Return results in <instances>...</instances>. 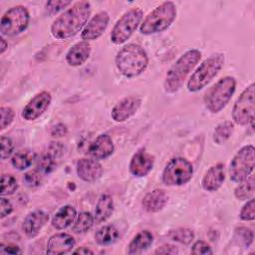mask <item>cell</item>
Wrapping results in <instances>:
<instances>
[{
    "mask_svg": "<svg viewBox=\"0 0 255 255\" xmlns=\"http://www.w3.org/2000/svg\"><path fill=\"white\" fill-rule=\"evenodd\" d=\"M114 212V200L109 194H102L98 199L95 209V222L102 223L108 220Z\"/></svg>",
    "mask_w": 255,
    "mask_h": 255,
    "instance_id": "d4e9b609",
    "label": "cell"
},
{
    "mask_svg": "<svg viewBox=\"0 0 255 255\" xmlns=\"http://www.w3.org/2000/svg\"><path fill=\"white\" fill-rule=\"evenodd\" d=\"M0 115H1V124H0V129H5L8 126L11 125V123L14 120L15 113L12 108L10 107H1L0 109Z\"/></svg>",
    "mask_w": 255,
    "mask_h": 255,
    "instance_id": "e575fe53",
    "label": "cell"
},
{
    "mask_svg": "<svg viewBox=\"0 0 255 255\" xmlns=\"http://www.w3.org/2000/svg\"><path fill=\"white\" fill-rule=\"evenodd\" d=\"M239 217L244 221H252L255 219V199L250 198L242 207Z\"/></svg>",
    "mask_w": 255,
    "mask_h": 255,
    "instance_id": "836d02e7",
    "label": "cell"
},
{
    "mask_svg": "<svg viewBox=\"0 0 255 255\" xmlns=\"http://www.w3.org/2000/svg\"><path fill=\"white\" fill-rule=\"evenodd\" d=\"M49 215L43 210H35L30 212L24 219L22 229L27 237L32 238L39 234L44 225L48 222Z\"/></svg>",
    "mask_w": 255,
    "mask_h": 255,
    "instance_id": "ac0fdd59",
    "label": "cell"
},
{
    "mask_svg": "<svg viewBox=\"0 0 255 255\" xmlns=\"http://www.w3.org/2000/svg\"><path fill=\"white\" fill-rule=\"evenodd\" d=\"M63 146L59 143L52 142L48 148L47 153L43 154L38 161L39 170L44 173H49L53 171L57 165L56 160L62 155Z\"/></svg>",
    "mask_w": 255,
    "mask_h": 255,
    "instance_id": "7402d4cb",
    "label": "cell"
},
{
    "mask_svg": "<svg viewBox=\"0 0 255 255\" xmlns=\"http://www.w3.org/2000/svg\"><path fill=\"white\" fill-rule=\"evenodd\" d=\"M72 2L71 1H65V0H55V1H48L46 2V5H45V8H46V11L53 15V14H56L58 13L59 11L63 10L64 8L68 7Z\"/></svg>",
    "mask_w": 255,
    "mask_h": 255,
    "instance_id": "d590c367",
    "label": "cell"
},
{
    "mask_svg": "<svg viewBox=\"0 0 255 255\" xmlns=\"http://www.w3.org/2000/svg\"><path fill=\"white\" fill-rule=\"evenodd\" d=\"M167 236L173 241L187 245L193 241L194 232L189 228H176L170 230Z\"/></svg>",
    "mask_w": 255,
    "mask_h": 255,
    "instance_id": "1f68e13d",
    "label": "cell"
},
{
    "mask_svg": "<svg viewBox=\"0 0 255 255\" xmlns=\"http://www.w3.org/2000/svg\"><path fill=\"white\" fill-rule=\"evenodd\" d=\"M1 41V46H0V53L1 54H3L4 52H5V50L8 48V43L5 41V39L3 38V37H1V39H0Z\"/></svg>",
    "mask_w": 255,
    "mask_h": 255,
    "instance_id": "bcb514c9",
    "label": "cell"
},
{
    "mask_svg": "<svg viewBox=\"0 0 255 255\" xmlns=\"http://www.w3.org/2000/svg\"><path fill=\"white\" fill-rule=\"evenodd\" d=\"M110 16L106 11H101L91 18L84 27L81 37L84 41L96 40L102 36L109 25Z\"/></svg>",
    "mask_w": 255,
    "mask_h": 255,
    "instance_id": "5bb4252c",
    "label": "cell"
},
{
    "mask_svg": "<svg viewBox=\"0 0 255 255\" xmlns=\"http://www.w3.org/2000/svg\"><path fill=\"white\" fill-rule=\"evenodd\" d=\"M255 165V148L252 144L241 147L229 165V176L234 182H241L250 176Z\"/></svg>",
    "mask_w": 255,
    "mask_h": 255,
    "instance_id": "ba28073f",
    "label": "cell"
},
{
    "mask_svg": "<svg viewBox=\"0 0 255 255\" xmlns=\"http://www.w3.org/2000/svg\"><path fill=\"white\" fill-rule=\"evenodd\" d=\"M34 159H35V153L32 150L25 148V149H20L13 154L11 158V163L16 169L24 170L30 167Z\"/></svg>",
    "mask_w": 255,
    "mask_h": 255,
    "instance_id": "83f0119b",
    "label": "cell"
},
{
    "mask_svg": "<svg viewBox=\"0 0 255 255\" xmlns=\"http://www.w3.org/2000/svg\"><path fill=\"white\" fill-rule=\"evenodd\" d=\"M255 191L254 176L251 174L243 181L239 182V185L234 190V195L238 200H247L253 197Z\"/></svg>",
    "mask_w": 255,
    "mask_h": 255,
    "instance_id": "f1b7e54d",
    "label": "cell"
},
{
    "mask_svg": "<svg viewBox=\"0 0 255 255\" xmlns=\"http://www.w3.org/2000/svg\"><path fill=\"white\" fill-rule=\"evenodd\" d=\"M141 99L136 96H129L118 102L111 112V117L115 122L122 123L132 117L139 109Z\"/></svg>",
    "mask_w": 255,
    "mask_h": 255,
    "instance_id": "4fadbf2b",
    "label": "cell"
},
{
    "mask_svg": "<svg viewBox=\"0 0 255 255\" xmlns=\"http://www.w3.org/2000/svg\"><path fill=\"white\" fill-rule=\"evenodd\" d=\"M190 252L191 254H194V255H207V254L213 253L210 245L202 240H197L196 242H194Z\"/></svg>",
    "mask_w": 255,
    "mask_h": 255,
    "instance_id": "8d00e7d4",
    "label": "cell"
},
{
    "mask_svg": "<svg viewBox=\"0 0 255 255\" xmlns=\"http://www.w3.org/2000/svg\"><path fill=\"white\" fill-rule=\"evenodd\" d=\"M152 241H153V236L149 231L147 230L140 231L129 242L128 246V253L130 255L139 254L144 250H146L151 245Z\"/></svg>",
    "mask_w": 255,
    "mask_h": 255,
    "instance_id": "484cf974",
    "label": "cell"
},
{
    "mask_svg": "<svg viewBox=\"0 0 255 255\" xmlns=\"http://www.w3.org/2000/svg\"><path fill=\"white\" fill-rule=\"evenodd\" d=\"M224 55L215 53L204 60L193 72L187 82V90L195 93L205 88L220 72L224 65Z\"/></svg>",
    "mask_w": 255,
    "mask_h": 255,
    "instance_id": "5b68a950",
    "label": "cell"
},
{
    "mask_svg": "<svg viewBox=\"0 0 255 255\" xmlns=\"http://www.w3.org/2000/svg\"><path fill=\"white\" fill-rule=\"evenodd\" d=\"M0 144H1V158L6 159L12 154L14 144H13L11 138L8 136H5V135L1 136Z\"/></svg>",
    "mask_w": 255,
    "mask_h": 255,
    "instance_id": "74e56055",
    "label": "cell"
},
{
    "mask_svg": "<svg viewBox=\"0 0 255 255\" xmlns=\"http://www.w3.org/2000/svg\"><path fill=\"white\" fill-rule=\"evenodd\" d=\"M0 253L1 254H19L21 253L20 248L14 244H1L0 246Z\"/></svg>",
    "mask_w": 255,
    "mask_h": 255,
    "instance_id": "7bdbcfd3",
    "label": "cell"
},
{
    "mask_svg": "<svg viewBox=\"0 0 255 255\" xmlns=\"http://www.w3.org/2000/svg\"><path fill=\"white\" fill-rule=\"evenodd\" d=\"M115 146L112 138L106 134L102 133L96 137V139L90 144L88 148V153L96 159H105L112 155Z\"/></svg>",
    "mask_w": 255,
    "mask_h": 255,
    "instance_id": "ffe728a7",
    "label": "cell"
},
{
    "mask_svg": "<svg viewBox=\"0 0 255 255\" xmlns=\"http://www.w3.org/2000/svg\"><path fill=\"white\" fill-rule=\"evenodd\" d=\"M148 64L146 52L137 44L124 46L116 56V66L127 78H134L145 71Z\"/></svg>",
    "mask_w": 255,
    "mask_h": 255,
    "instance_id": "7a4b0ae2",
    "label": "cell"
},
{
    "mask_svg": "<svg viewBox=\"0 0 255 255\" xmlns=\"http://www.w3.org/2000/svg\"><path fill=\"white\" fill-rule=\"evenodd\" d=\"M75 254H94V251L91 250L90 248L88 247H85V246H82V247H79L78 249H76L74 251Z\"/></svg>",
    "mask_w": 255,
    "mask_h": 255,
    "instance_id": "f6af8a7d",
    "label": "cell"
},
{
    "mask_svg": "<svg viewBox=\"0 0 255 255\" xmlns=\"http://www.w3.org/2000/svg\"><path fill=\"white\" fill-rule=\"evenodd\" d=\"M236 234L238 235V238L244 244V246L249 247V245L253 241V232L249 228L240 227L236 229Z\"/></svg>",
    "mask_w": 255,
    "mask_h": 255,
    "instance_id": "ab89813d",
    "label": "cell"
},
{
    "mask_svg": "<svg viewBox=\"0 0 255 255\" xmlns=\"http://www.w3.org/2000/svg\"><path fill=\"white\" fill-rule=\"evenodd\" d=\"M30 15L26 7L17 5L8 9L1 18L0 31L2 35L15 36L26 30Z\"/></svg>",
    "mask_w": 255,
    "mask_h": 255,
    "instance_id": "8fae6325",
    "label": "cell"
},
{
    "mask_svg": "<svg viewBox=\"0 0 255 255\" xmlns=\"http://www.w3.org/2000/svg\"><path fill=\"white\" fill-rule=\"evenodd\" d=\"M76 244L75 238L68 233H57L50 237L47 242L46 253L49 255H62L72 251Z\"/></svg>",
    "mask_w": 255,
    "mask_h": 255,
    "instance_id": "e0dca14e",
    "label": "cell"
},
{
    "mask_svg": "<svg viewBox=\"0 0 255 255\" xmlns=\"http://www.w3.org/2000/svg\"><path fill=\"white\" fill-rule=\"evenodd\" d=\"M153 164L154 156L148 153L144 148H140L132 155L128 167L132 175L142 177L151 171Z\"/></svg>",
    "mask_w": 255,
    "mask_h": 255,
    "instance_id": "9a60e30c",
    "label": "cell"
},
{
    "mask_svg": "<svg viewBox=\"0 0 255 255\" xmlns=\"http://www.w3.org/2000/svg\"><path fill=\"white\" fill-rule=\"evenodd\" d=\"M76 171L82 180L94 182L102 176L103 166L96 158H81L77 161Z\"/></svg>",
    "mask_w": 255,
    "mask_h": 255,
    "instance_id": "2e32d148",
    "label": "cell"
},
{
    "mask_svg": "<svg viewBox=\"0 0 255 255\" xmlns=\"http://www.w3.org/2000/svg\"><path fill=\"white\" fill-rule=\"evenodd\" d=\"M225 180L224 164L216 163L212 165L203 175L201 180V186L204 190L213 192L218 190Z\"/></svg>",
    "mask_w": 255,
    "mask_h": 255,
    "instance_id": "d6986e66",
    "label": "cell"
},
{
    "mask_svg": "<svg viewBox=\"0 0 255 255\" xmlns=\"http://www.w3.org/2000/svg\"><path fill=\"white\" fill-rule=\"evenodd\" d=\"M167 199L168 197L164 190L156 188L145 194L142 199V205L147 212L154 213L158 212L165 206Z\"/></svg>",
    "mask_w": 255,
    "mask_h": 255,
    "instance_id": "603a6c76",
    "label": "cell"
},
{
    "mask_svg": "<svg viewBox=\"0 0 255 255\" xmlns=\"http://www.w3.org/2000/svg\"><path fill=\"white\" fill-rule=\"evenodd\" d=\"M18 188V183L16 178L11 174H3L1 177V196L11 195Z\"/></svg>",
    "mask_w": 255,
    "mask_h": 255,
    "instance_id": "d6a6232c",
    "label": "cell"
},
{
    "mask_svg": "<svg viewBox=\"0 0 255 255\" xmlns=\"http://www.w3.org/2000/svg\"><path fill=\"white\" fill-rule=\"evenodd\" d=\"M255 85L250 84L236 100L232 109V119L235 124L248 126L254 122Z\"/></svg>",
    "mask_w": 255,
    "mask_h": 255,
    "instance_id": "30bf717a",
    "label": "cell"
},
{
    "mask_svg": "<svg viewBox=\"0 0 255 255\" xmlns=\"http://www.w3.org/2000/svg\"><path fill=\"white\" fill-rule=\"evenodd\" d=\"M120 237L119 230L114 225H105L95 233V240L99 245H110Z\"/></svg>",
    "mask_w": 255,
    "mask_h": 255,
    "instance_id": "4316f807",
    "label": "cell"
},
{
    "mask_svg": "<svg viewBox=\"0 0 255 255\" xmlns=\"http://www.w3.org/2000/svg\"><path fill=\"white\" fill-rule=\"evenodd\" d=\"M52 101L51 94L43 91L35 95L22 111V117L26 121H35L48 109Z\"/></svg>",
    "mask_w": 255,
    "mask_h": 255,
    "instance_id": "7c38bea8",
    "label": "cell"
},
{
    "mask_svg": "<svg viewBox=\"0 0 255 255\" xmlns=\"http://www.w3.org/2000/svg\"><path fill=\"white\" fill-rule=\"evenodd\" d=\"M77 211L72 205L61 207L52 218V226L58 230L69 227L76 219Z\"/></svg>",
    "mask_w": 255,
    "mask_h": 255,
    "instance_id": "cb8c5ba5",
    "label": "cell"
},
{
    "mask_svg": "<svg viewBox=\"0 0 255 255\" xmlns=\"http://www.w3.org/2000/svg\"><path fill=\"white\" fill-rule=\"evenodd\" d=\"M24 180L26 182V184L30 187H36L39 186L41 184L42 181V176L40 171L38 170H31L29 172H27L24 176Z\"/></svg>",
    "mask_w": 255,
    "mask_h": 255,
    "instance_id": "f35d334b",
    "label": "cell"
},
{
    "mask_svg": "<svg viewBox=\"0 0 255 255\" xmlns=\"http://www.w3.org/2000/svg\"><path fill=\"white\" fill-rule=\"evenodd\" d=\"M90 15L91 3L78 1L54 20L51 25V34L59 40L71 38L84 29Z\"/></svg>",
    "mask_w": 255,
    "mask_h": 255,
    "instance_id": "6da1fadb",
    "label": "cell"
},
{
    "mask_svg": "<svg viewBox=\"0 0 255 255\" xmlns=\"http://www.w3.org/2000/svg\"><path fill=\"white\" fill-rule=\"evenodd\" d=\"M66 132H67V128L62 124L55 126L51 131L52 135L54 136H63L64 134H66Z\"/></svg>",
    "mask_w": 255,
    "mask_h": 255,
    "instance_id": "ee69618b",
    "label": "cell"
},
{
    "mask_svg": "<svg viewBox=\"0 0 255 255\" xmlns=\"http://www.w3.org/2000/svg\"><path fill=\"white\" fill-rule=\"evenodd\" d=\"M178 253V249L173 246V245H169V244H164L159 246L155 251L154 254H162V255H175Z\"/></svg>",
    "mask_w": 255,
    "mask_h": 255,
    "instance_id": "b9f144b4",
    "label": "cell"
},
{
    "mask_svg": "<svg viewBox=\"0 0 255 255\" xmlns=\"http://www.w3.org/2000/svg\"><path fill=\"white\" fill-rule=\"evenodd\" d=\"M143 12L140 8L135 7L128 10L116 22L111 32V40L116 45L127 42L142 20Z\"/></svg>",
    "mask_w": 255,
    "mask_h": 255,
    "instance_id": "52a82bcc",
    "label": "cell"
},
{
    "mask_svg": "<svg viewBox=\"0 0 255 255\" xmlns=\"http://www.w3.org/2000/svg\"><path fill=\"white\" fill-rule=\"evenodd\" d=\"M234 124L231 121H225L216 126L213 131V141L217 144L224 143L233 133Z\"/></svg>",
    "mask_w": 255,
    "mask_h": 255,
    "instance_id": "f546056e",
    "label": "cell"
},
{
    "mask_svg": "<svg viewBox=\"0 0 255 255\" xmlns=\"http://www.w3.org/2000/svg\"><path fill=\"white\" fill-rule=\"evenodd\" d=\"M94 222H95L94 216L90 212L83 211L77 215L75 222L72 226V230L78 234L85 233L93 227Z\"/></svg>",
    "mask_w": 255,
    "mask_h": 255,
    "instance_id": "4dcf8cb0",
    "label": "cell"
},
{
    "mask_svg": "<svg viewBox=\"0 0 255 255\" xmlns=\"http://www.w3.org/2000/svg\"><path fill=\"white\" fill-rule=\"evenodd\" d=\"M200 59L201 52L197 49H191L182 54L166 73L163 85L164 91L169 94L177 92Z\"/></svg>",
    "mask_w": 255,
    "mask_h": 255,
    "instance_id": "3957f363",
    "label": "cell"
},
{
    "mask_svg": "<svg viewBox=\"0 0 255 255\" xmlns=\"http://www.w3.org/2000/svg\"><path fill=\"white\" fill-rule=\"evenodd\" d=\"M13 210V206L11 204V202L6 199L5 197L1 196L0 198V217L1 219H3L4 217H6L7 215H9Z\"/></svg>",
    "mask_w": 255,
    "mask_h": 255,
    "instance_id": "60d3db41",
    "label": "cell"
},
{
    "mask_svg": "<svg viewBox=\"0 0 255 255\" xmlns=\"http://www.w3.org/2000/svg\"><path fill=\"white\" fill-rule=\"evenodd\" d=\"M193 174L192 164L185 158H171L162 171V181L167 186H179L188 182Z\"/></svg>",
    "mask_w": 255,
    "mask_h": 255,
    "instance_id": "9c48e42d",
    "label": "cell"
},
{
    "mask_svg": "<svg viewBox=\"0 0 255 255\" xmlns=\"http://www.w3.org/2000/svg\"><path fill=\"white\" fill-rule=\"evenodd\" d=\"M176 6L171 1L162 2L150 11L139 25V32L143 35H152L166 30L175 20Z\"/></svg>",
    "mask_w": 255,
    "mask_h": 255,
    "instance_id": "277c9868",
    "label": "cell"
},
{
    "mask_svg": "<svg viewBox=\"0 0 255 255\" xmlns=\"http://www.w3.org/2000/svg\"><path fill=\"white\" fill-rule=\"evenodd\" d=\"M235 89L236 80L234 77L226 76L218 80L205 93L204 104L206 109L212 114L219 113L229 103Z\"/></svg>",
    "mask_w": 255,
    "mask_h": 255,
    "instance_id": "8992f818",
    "label": "cell"
},
{
    "mask_svg": "<svg viewBox=\"0 0 255 255\" xmlns=\"http://www.w3.org/2000/svg\"><path fill=\"white\" fill-rule=\"evenodd\" d=\"M91 54V46L87 41H81L73 45L66 54V61L70 66L83 65Z\"/></svg>",
    "mask_w": 255,
    "mask_h": 255,
    "instance_id": "44dd1931",
    "label": "cell"
}]
</instances>
